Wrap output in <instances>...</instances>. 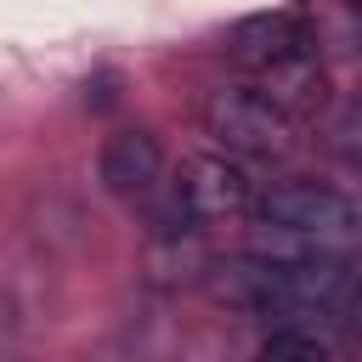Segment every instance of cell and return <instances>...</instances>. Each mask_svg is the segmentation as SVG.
Listing matches in <instances>:
<instances>
[{
    "instance_id": "cell-1",
    "label": "cell",
    "mask_w": 362,
    "mask_h": 362,
    "mask_svg": "<svg viewBox=\"0 0 362 362\" xmlns=\"http://www.w3.org/2000/svg\"><path fill=\"white\" fill-rule=\"evenodd\" d=\"M232 294L266 328L339 334L356 317V272L351 255H266L249 249L232 260Z\"/></svg>"
},
{
    "instance_id": "cell-2",
    "label": "cell",
    "mask_w": 362,
    "mask_h": 362,
    "mask_svg": "<svg viewBox=\"0 0 362 362\" xmlns=\"http://www.w3.org/2000/svg\"><path fill=\"white\" fill-rule=\"evenodd\" d=\"M255 249L266 255H351L362 215L328 181H277L255 192Z\"/></svg>"
},
{
    "instance_id": "cell-3",
    "label": "cell",
    "mask_w": 362,
    "mask_h": 362,
    "mask_svg": "<svg viewBox=\"0 0 362 362\" xmlns=\"http://www.w3.org/2000/svg\"><path fill=\"white\" fill-rule=\"evenodd\" d=\"M204 130L238 164H283L300 147L294 113L260 85H221L204 102Z\"/></svg>"
},
{
    "instance_id": "cell-4",
    "label": "cell",
    "mask_w": 362,
    "mask_h": 362,
    "mask_svg": "<svg viewBox=\"0 0 362 362\" xmlns=\"http://www.w3.org/2000/svg\"><path fill=\"white\" fill-rule=\"evenodd\" d=\"M226 57L249 74H277L288 62H317L311 34L294 11H255L226 34Z\"/></svg>"
},
{
    "instance_id": "cell-5",
    "label": "cell",
    "mask_w": 362,
    "mask_h": 362,
    "mask_svg": "<svg viewBox=\"0 0 362 362\" xmlns=\"http://www.w3.org/2000/svg\"><path fill=\"white\" fill-rule=\"evenodd\" d=\"M158 175H164V147H158L153 130H113V136L102 141V158H96V181H102V192L136 204Z\"/></svg>"
},
{
    "instance_id": "cell-6",
    "label": "cell",
    "mask_w": 362,
    "mask_h": 362,
    "mask_svg": "<svg viewBox=\"0 0 362 362\" xmlns=\"http://www.w3.org/2000/svg\"><path fill=\"white\" fill-rule=\"evenodd\" d=\"M136 204H141V221H147V238H153V243H187V238H198V226H204L187 175H170V170H164Z\"/></svg>"
},
{
    "instance_id": "cell-7",
    "label": "cell",
    "mask_w": 362,
    "mask_h": 362,
    "mask_svg": "<svg viewBox=\"0 0 362 362\" xmlns=\"http://www.w3.org/2000/svg\"><path fill=\"white\" fill-rule=\"evenodd\" d=\"M187 187H192V204H198L204 221H215V215H243V209L255 204L249 170H243L238 158H198L192 175H187Z\"/></svg>"
},
{
    "instance_id": "cell-8",
    "label": "cell",
    "mask_w": 362,
    "mask_h": 362,
    "mask_svg": "<svg viewBox=\"0 0 362 362\" xmlns=\"http://www.w3.org/2000/svg\"><path fill=\"white\" fill-rule=\"evenodd\" d=\"M255 362H339L328 334H305V328H266V339L255 345Z\"/></svg>"
},
{
    "instance_id": "cell-9",
    "label": "cell",
    "mask_w": 362,
    "mask_h": 362,
    "mask_svg": "<svg viewBox=\"0 0 362 362\" xmlns=\"http://www.w3.org/2000/svg\"><path fill=\"white\" fill-rule=\"evenodd\" d=\"M356 124H362V107H356V96H345L339 113H334V124H328V147H334L345 164H356Z\"/></svg>"
},
{
    "instance_id": "cell-10",
    "label": "cell",
    "mask_w": 362,
    "mask_h": 362,
    "mask_svg": "<svg viewBox=\"0 0 362 362\" xmlns=\"http://www.w3.org/2000/svg\"><path fill=\"white\" fill-rule=\"evenodd\" d=\"M17 339H23V305L0 288V351H6V345H17Z\"/></svg>"
},
{
    "instance_id": "cell-11",
    "label": "cell",
    "mask_w": 362,
    "mask_h": 362,
    "mask_svg": "<svg viewBox=\"0 0 362 362\" xmlns=\"http://www.w3.org/2000/svg\"><path fill=\"white\" fill-rule=\"evenodd\" d=\"M85 102L102 113V107H113L119 102V74H96V79H85Z\"/></svg>"
}]
</instances>
